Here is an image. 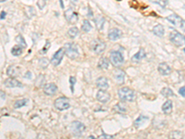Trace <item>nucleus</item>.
I'll return each instance as SVG.
<instances>
[{
    "label": "nucleus",
    "instance_id": "f257e3e1",
    "mask_svg": "<svg viewBox=\"0 0 185 139\" xmlns=\"http://www.w3.org/2000/svg\"><path fill=\"white\" fill-rule=\"evenodd\" d=\"M119 97L121 101L133 102L136 98V93L134 90L131 89L130 87H121L118 91Z\"/></svg>",
    "mask_w": 185,
    "mask_h": 139
},
{
    "label": "nucleus",
    "instance_id": "f03ea898",
    "mask_svg": "<svg viewBox=\"0 0 185 139\" xmlns=\"http://www.w3.org/2000/svg\"><path fill=\"white\" fill-rule=\"evenodd\" d=\"M64 51L67 57L71 59H75L79 57V48L78 45L76 44H74L72 42L67 43L64 45Z\"/></svg>",
    "mask_w": 185,
    "mask_h": 139
},
{
    "label": "nucleus",
    "instance_id": "7ed1b4c3",
    "mask_svg": "<svg viewBox=\"0 0 185 139\" xmlns=\"http://www.w3.org/2000/svg\"><path fill=\"white\" fill-rule=\"evenodd\" d=\"M71 130L72 135L74 136L78 137V136H81L84 133V131L86 130V127L82 122L79 121H75L71 124Z\"/></svg>",
    "mask_w": 185,
    "mask_h": 139
},
{
    "label": "nucleus",
    "instance_id": "20e7f679",
    "mask_svg": "<svg viewBox=\"0 0 185 139\" xmlns=\"http://www.w3.org/2000/svg\"><path fill=\"white\" fill-rule=\"evenodd\" d=\"M90 46H91V49L93 50L94 53H96V55H100L102 54L104 51L105 50V44L103 42L102 40L100 39H94L91 42V45H90Z\"/></svg>",
    "mask_w": 185,
    "mask_h": 139
},
{
    "label": "nucleus",
    "instance_id": "39448f33",
    "mask_svg": "<svg viewBox=\"0 0 185 139\" xmlns=\"http://www.w3.org/2000/svg\"><path fill=\"white\" fill-rule=\"evenodd\" d=\"M110 62L112 63L114 67H120L124 63V58L122 54L119 51H111L110 53Z\"/></svg>",
    "mask_w": 185,
    "mask_h": 139
},
{
    "label": "nucleus",
    "instance_id": "423d86ee",
    "mask_svg": "<svg viewBox=\"0 0 185 139\" xmlns=\"http://www.w3.org/2000/svg\"><path fill=\"white\" fill-rule=\"evenodd\" d=\"M170 42L175 45L176 46H182L184 45L185 42V38H184V35L179 34L177 31H172L170 34Z\"/></svg>",
    "mask_w": 185,
    "mask_h": 139
},
{
    "label": "nucleus",
    "instance_id": "0eeeda50",
    "mask_svg": "<svg viewBox=\"0 0 185 139\" xmlns=\"http://www.w3.org/2000/svg\"><path fill=\"white\" fill-rule=\"evenodd\" d=\"M54 105H55L57 110L62 111V110H66L68 109H70L71 103H70V99H68V97L60 96V97H59V98L56 99Z\"/></svg>",
    "mask_w": 185,
    "mask_h": 139
},
{
    "label": "nucleus",
    "instance_id": "6e6552de",
    "mask_svg": "<svg viewBox=\"0 0 185 139\" xmlns=\"http://www.w3.org/2000/svg\"><path fill=\"white\" fill-rule=\"evenodd\" d=\"M167 20L170 22H171L174 26L179 27L182 30H184V20L182 17L178 16V15H176V14H171V15H170V16L167 17Z\"/></svg>",
    "mask_w": 185,
    "mask_h": 139
},
{
    "label": "nucleus",
    "instance_id": "1a4fd4ad",
    "mask_svg": "<svg viewBox=\"0 0 185 139\" xmlns=\"http://www.w3.org/2000/svg\"><path fill=\"white\" fill-rule=\"evenodd\" d=\"M65 18L68 20V22L71 24H75L79 20V15L77 12H75L72 8H68L65 11Z\"/></svg>",
    "mask_w": 185,
    "mask_h": 139
},
{
    "label": "nucleus",
    "instance_id": "9d476101",
    "mask_svg": "<svg viewBox=\"0 0 185 139\" xmlns=\"http://www.w3.org/2000/svg\"><path fill=\"white\" fill-rule=\"evenodd\" d=\"M64 55H65L64 48H59L54 54V56H53V58L51 59V63L54 66H59L61 63L63 58H64Z\"/></svg>",
    "mask_w": 185,
    "mask_h": 139
},
{
    "label": "nucleus",
    "instance_id": "9b49d317",
    "mask_svg": "<svg viewBox=\"0 0 185 139\" xmlns=\"http://www.w3.org/2000/svg\"><path fill=\"white\" fill-rule=\"evenodd\" d=\"M110 94L108 92H107L105 90H101L100 89L97 94H96V99L99 101L103 103V104H105V103H108L109 100H110Z\"/></svg>",
    "mask_w": 185,
    "mask_h": 139
},
{
    "label": "nucleus",
    "instance_id": "f8f14e48",
    "mask_svg": "<svg viewBox=\"0 0 185 139\" xmlns=\"http://www.w3.org/2000/svg\"><path fill=\"white\" fill-rule=\"evenodd\" d=\"M108 38L111 41H117L119 38H121L122 36V32H121V30L118 29V28H112L109 30L108 32Z\"/></svg>",
    "mask_w": 185,
    "mask_h": 139
},
{
    "label": "nucleus",
    "instance_id": "ddd939ff",
    "mask_svg": "<svg viewBox=\"0 0 185 139\" xmlns=\"http://www.w3.org/2000/svg\"><path fill=\"white\" fill-rule=\"evenodd\" d=\"M57 91V86L54 83L46 84L44 86V93L46 96H54Z\"/></svg>",
    "mask_w": 185,
    "mask_h": 139
},
{
    "label": "nucleus",
    "instance_id": "4468645a",
    "mask_svg": "<svg viewBox=\"0 0 185 139\" xmlns=\"http://www.w3.org/2000/svg\"><path fill=\"white\" fill-rule=\"evenodd\" d=\"M158 71H159V73L163 76H167V75H170L171 73V68L170 66L165 63V62H162L158 65Z\"/></svg>",
    "mask_w": 185,
    "mask_h": 139
},
{
    "label": "nucleus",
    "instance_id": "2eb2a0df",
    "mask_svg": "<svg viewBox=\"0 0 185 139\" xmlns=\"http://www.w3.org/2000/svg\"><path fill=\"white\" fill-rule=\"evenodd\" d=\"M5 86H7L8 88H13V87H23V85L16 80L15 78H8L4 82Z\"/></svg>",
    "mask_w": 185,
    "mask_h": 139
},
{
    "label": "nucleus",
    "instance_id": "dca6fc26",
    "mask_svg": "<svg viewBox=\"0 0 185 139\" xmlns=\"http://www.w3.org/2000/svg\"><path fill=\"white\" fill-rule=\"evenodd\" d=\"M96 86L98 87V88L101 89V90H107L109 87L108 80L105 78V77H104V76L99 77V78L96 82Z\"/></svg>",
    "mask_w": 185,
    "mask_h": 139
},
{
    "label": "nucleus",
    "instance_id": "f3484780",
    "mask_svg": "<svg viewBox=\"0 0 185 139\" xmlns=\"http://www.w3.org/2000/svg\"><path fill=\"white\" fill-rule=\"evenodd\" d=\"M114 79L119 85H122L124 83V79H125L124 71L121 70H116L114 71Z\"/></svg>",
    "mask_w": 185,
    "mask_h": 139
},
{
    "label": "nucleus",
    "instance_id": "a211bd4d",
    "mask_svg": "<svg viewBox=\"0 0 185 139\" xmlns=\"http://www.w3.org/2000/svg\"><path fill=\"white\" fill-rule=\"evenodd\" d=\"M173 110V104H172V101L171 100H167L164 104L162 105V111L165 113V114L168 115L170 114Z\"/></svg>",
    "mask_w": 185,
    "mask_h": 139
},
{
    "label": "nucleus",
    "instance_id": "6ab92c4d",
    "mask_svg": "<svg viewBox=\"0 0 185 139\" xmlns=\"http://www.w3.org/2000/svg\"><path fill=\"white\" fill-rule=\"evenodd\" d=\"M145 57V51L142 48H141L135 55H133V57L131 58V61H133V63L140 62V61L144 59Z\"/></svg>",
    "mask_w": 185,
    "mask_h": 139
},
{
    "label": "nucleus",
    "instance_id": "aec40b11",
    "mask_svg": "<svg viewBox=\"0 0 185 139\" xmlns=\"http://www.w3.org/2000/svg\"><path fill=\"white\" fill-rule=\"evenodd\" d=\"M153 33H154L156 36L162 37V36H164V34H165V29H164V27L161 24H157L153 28Z\"/></svg>",
    "mask_w": 185,
    "mask_h": 139
},
{
    "label": "nucleus",
    "instance_id": "412c9836",
    "mask_svg": "<svg viewBox=\"0 0 185 139\" xmlns=\"http://www.w3.org/2000/svg\"><path fill=\"white\" fill-rule=\"evenodd\" d=\"M114 110L117 112V113H119V114H122V113H125L127 112V106L122 102H119L118 103V104H116L114 106Z\"/></svg>",
    "mask_w": 185,
    "mask_h": 139
},
{
    "label": "nucleus",
    "instance_id": "4be33fe9",
    "mask_svg": "<svg viewBox=\"0 0 185 139\" xmlns=\"http://www.w3.org/2000/svg\"><path fill=\"white\" fill-rule=\"evenodd\" d=\"M98 68L100 70H107L109 67V59L107 58H102L98 61Z\"/></svg>",
    "mask_w": 185,
    "mask_h": 139
},
{
    "label": "nucleus",
    "instance_id": "5701e85b",
    "mask_svg": "<svg viewBox=\"0 0 185 139\" xmlns=\"http://www.w3.org/2000/svg\"><path fill=\"white\" fill-rule=\"evenodd\" d=\"M148 120V117L147 116H144V115H140L138 118H137V119L134 121V126L136 127V128H139V127H141L142 124H144V123L145 122V121H147Z\"/></svg>",
    "mask_w": 185,
    "mask_h": 139
},
{
    "label": "nucleus",
    "instance_id": "b1692460",
    "mask_svg": "<svg viewBox=\"0 0 185 139\" xmlns=\"http://www.w3.org/2000/svg\"><path fill=\"white\" fill-rule=\"evenodd\" d=\"M105 18L103 16H97L96 19H94V22H96V28L97 30H102L103 26H104V23H105Z\"/></svg>",
    "mask_w": 185,
    "mask_h": 139
},
{
    "label": "nucleus",
    "instance_id": "393cba45",
    "mask_svg": "<svg viewBox=\"0 0 185 139\" xmlns=\"http://www.w3.org/2000/svg\"><path fill=\"white\" fill-rule=\"evenodd\" d=\"M28 102L29 100L27 98H22V99H19L15 102V104H14V108L15 109H20V108H22L24 106H26L28 104Z\"/></svg>",
    "mask_w": 185,
    "mask_h": 139
},
{
    "label": "nucleus",
    "instance_id": "a878e982",
    "mask_svg": "<svg viewBox=\"0 0 185 139\" xmlns=\"http://www.w3.org/2000/svg\"><path fill=\"white\" fill-rule=\"evenodd\" d=\"M161 95L168 98V97L174 96V93L170 88H168V87H164V88L161 90Z\"/></svg>",
    "mask_w": 185,
    "mask_h": 139
},
{
    "label": "nucleus",
    "instance_id": "bb28decb",
    "mask_svg": "<svg viewBox=\"0 0 185 139\" xmlns=\"http://www.w3.org/2000/svg\"><path fill=\"white\" fill-rule=\"evenodd\" d=\"M91 29H92V25H91V23H90V22L88 20H84L83 22H82V30L83 31V32L88 33L91 31Z\"/></svg>",
    "mask_w": 185,
    "mask_h": 139
},
{
    "label": "nucleus",
    "instance_id": "cd10ccee",
    "mask_svg": "<svg viewBox=\"0 0 185 139\" xmlns=\"http://www.w3.org/2000/svg\"><path fill=\"white\" fill-rule=\"evenodd\" d=\"M11 54L15 57L20 56L22 54V47H20V45H14L11 49Z\"/></svg>",
    "mask_w": 185,
    "mask_h": 139
},
{
    "label": "nucleus",
    "instance_id": "c85d7f7f",
    "mask_svg": "<svg viewBox=\"0 0 185 139\" xmlns=\"http://www.w3.org/2000/svg\"><path fill=\"white\" fill-rule=\"evenodd\" d=\"M170 139H183V133L179 131H173L170 133Z\"/></svg>",
    "mask_w": 185,
    "mask_h": 139
},
{
    "label": "nucleus",
    "instance_id": "c756f323",
    "mask_svg": "<svg viewBox=\"0 0 185 139\" xmlns=\"http://www.w3.org/2000/svg\"><path fill=\"white\" fill-rule=\"evenodd\" d=\"M68 34L71 38H75L79 34V29L77 27H71L68 31Z\"/></svg>",
    "mask_w": 185,
    "mask_h": 139
},
{
    "label": "nucleus",
    "instance_id": "7c9ffc66",
    "mask_svg": "<svg viewBox=\"0 0 185 139\" xmlns=\"http://www.w3.org/2000/svg\"><path fill=\"white\" fill-rule=\"evenodd\" d=\"M16 42L19 44L18 45H20V47H22V48H24V47H26V46H27V44H26L24 38L22 36V35H19V36L16 37Z\"/></svg>",
    "mask_w": 185,
    "mask_h": 139
},
{
    "label": "nucleus",
    "instance_id": "2f4dec72",
    "mask_svg": "<svg viewBox=\"0 0 185 139\" xmlns=\"http://www.w3.org/2000/svg\"><path fill=\"white\" fill-rule=\"evenodd\" d=\"M150 1L152 3H155V4L159 5V6L162 7V8L167 7L168 4V0H150Z\"/></svg>",
    "mask_w": 185,
    "mask_h": 139
},
{
    "label": "nucleus",
    "instance_id": "473e14b6",
    "mask_svg": "<svg viewBox=\"0 0 185 139\" xmlns=\"http://www.w3.org/2000/svg\"><path fill=\"white\" fill-rule=\"evenodd\" d=\"M28 10H26V14H27V16L31 19L33 18V16H34L35 15V11H34V8L33 7H29L27 8Z\"/></svg>",
    "mask_w": 185,
    "mask_h": 139
},
{
    "label": "nucleus",
    "instance_id": "72a5a7b5",
    "mask_svg": "<svg viewBox=\"0 0 185 139\" xmlns=\"http://www.w3.org/2000/svg\"><path fill=\"white\" fill-rule=\"evenodd\" d=\"M7 73H8V76H11V77H14V76H16V74H17V73H16V70H14V67L13 66L8 67Z\"/></svg>",
    "mask_w": 185,
    "mask_h": 139
},
{
    "label": "nucleus",
    "instance_id": "f704fd0d",
    "mask_svg": "<svg viewBox=\"0 0 185 139\" xmlns=\"http://www.w3.org/2000/svg\"><path fill=\"white\" fill-rule=\"evenodd\" d=\"M39 62H40V65H41L42 68H46V66L48 65V63H49V60L47 59L46 58H42L39 60Z\"/></svg>",
    "mask_w": 185,
    "mask_h": 139
},
{
    "label": "nucleus",
    "instance_id": "c9c22d12",
    "mask_svg": "<svg viewBox=\"0 0 185 139\" xmlns=\"http://www.w3.org/2000/svg\"><path fill=\"white\" fill-rule=\"evenodd\" d=\"M76 78L74 76H71L70 77V84H71V93H74V85L76 84Z\"/></svg>",
    "mask_w": 185,
    "mask_h": 139
},
{
    "label": "nucleus",
    "instance_id": "e433bc0d",
    "mask_svg": "<svg viewBox=\"0 0 185 139\" xmlns=\"http://www.w3.org/2000/svg\"><path fill=\"white\" fill-rule=\"evenodd\" d=\"M98 139H114V136L108 135V133H103L102 135L99 136V138H98Z\"/></svg>",
    "mask_w": 185,
    "mask_h": 139
},
{
    "label": "nucleus",
    "instance_id": "4c0bfd02",
    "mask_svg": "<svg viewBox=\"0 0 185 139\" xmlns=\"http://www.w3.org/2000/svg\"><path fill=\"white\" fill-rule=\"evenodd\" d=\"M49 46H50V42H49V41H46V42H45V45L44 46V49L42 50V51H40V52H41L42 54L46 53V51L49 49Z\"/></svg>",
    "mask_w": 185,
    "mask_h": 139
},
{
    "label": "nucleus",
    "instance_id": "58836bf2",
    "mask_svg": "<svg viewBox=\"0 0 185 139\" xmlns=\"http://www.w3.org/2000/svg\"><path fill=\"white\" fill-rule=\"evenodd\" d=\"M37 6H38V8H39L43 9V8H44V7L45 6V3L44 0H39V1L37 2Z\"/></svg>",
    "mask_w": 185,
    "mask_h": 139
},
{
    "label": "nucleus",
    "instance_id": "ea45409f",
    "mask_svg": "<svg viewBox=\"0 0 185 139\" xmlns=\"http://www.w3.org/2000/svg\"><path fill=\"white\" fill-rule=\"evenodd\" d=\"M184 91H185V86H182V88H179V94L181 95L183 98L185 97V93H184Z\"/></svg>",
    "mask_w": 185,
    "mask_h": 139
},
{
    "label": "nucleus",
    "instance_id": "a19ab883",
    "mask_svg": "<svg viewBox=\"0 0 185 139\" xmlns=\"http://www.w3.org/2000/svg\"><path fill=\"white\" fill-rule=\"evenodd\" d=\"M0 98L3 99V100L6 98V94H5V92H3L1 90H0Z\"/></svg>",
    "mask_w": 185,
    "mask_h": 139
},
{
    "label": "nucleus",
    "instance_id": "79ce46f5",
    "mask_svg": "<svg viewBox=\"0 0 185 139\" xmlns=\"http://www.w3.org/2000/svg\"><path fill=\"white\" fill-rule=\"evenodd\" d=\"M5 17H6V12L5 11H2L1 12V14H0V19H5Z\"/></svg>",
    "mask_w": 185,
    "mask_h": 139
},
{
    "label": "nucleus",
    "instance_id": "37998d69",
    "mask_svg": "<svg viewBox=\"0 0 185 139\" xmlns=\"http://www.w3.org/2000/svg\"><path fill=\"white\" fill-rule=\"evenodd\" d=\"M87 139H96V137H94V136H89Z\"/></svg>",
    "mask_w": 185,
    "mask_h": 139
},
{
    "label": "nucleus",
    "instance_id": "c03bdc74",
    "mask_svg": "<svg viewBox=\"0 0 185 139\" xmlns=\"http://www.w3.org/2000/svg\"><path fill=\"white\" fill-rule=\"evenodd\" d=\"M59 1H60V6H61V8H64V4H63L62 0H59Z\"/></svg>",
    "mask_w": 185,
    "mask_h": 139
},
{
    "label": "nucleus",
    "instance_id": "a18cd8bd",
    "mask_svg": "<svg viewBox=\"0 0 185 139\" xmlns=\"http://www.w3.org/2000/svg\"><path fill=\"white\" fill-rule=\"evenodd\" d=\"M5 1H7V0H0V3H2V2H5Z\"/></svg>",
    "mask_w": 185,
    "mask_h": 139
}]
</instances>
